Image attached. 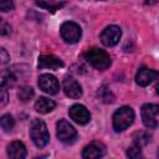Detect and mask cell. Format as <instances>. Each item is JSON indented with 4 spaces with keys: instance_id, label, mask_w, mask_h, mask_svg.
<instances>
[{
    "instance_id": "7a4b0ae2",
    "label": "cell",
    "mask_w": 159,
    "mask_h": 159,
    "mask_svg": "<svg viewBox=\"0 0 159 159\" xmlns=\"http://www.w3.org/2000/svg\"><path fill=\"white\" fill-rule=\"evenodd\" d=\"M30 137L34 142V144L37 148H43L48 140H50V134L47 130V127L45 124L43 120L35 118L31 122V127H30Z\"/></svg>"
},
{
    "instance_id": "8992f818",
    "label": "cell",
    "mask_w": 159,
    "mask_h": 159,
    "mask_svg": "<svg viewBox=\"0 0 159 159\" xmlns=\"http://www.w3.org/2000/svg\"><path fill=\"white\" fill-rule=\"evenodd\" d=\"M140 114H142V120L147 128L154 129L158 127V120H157V116L159 114V106L158 104H154V103L144 104L142 107Z\"/></svg>"
},
{
    "instance_id": "7c38bea8",
    "label": "cell",
    "mask_w": 159,
    "mask_h": 159,
    "mask_svg": "<svg viewBox=\"0 0 159 159\" xmlns=\"http://www.w3.org/2000/svg\"><path fill=\"white\" fill-rule=\"evenodd\" d=\"M62 87H63L65 94L67 97H70V98L76 99V98H80L82 96V88H81L80 83L72 77H66L63 80Z\"/></svg>"
},
{
    "instance_id": "ffe728a7",
    "label": "cell",
    "mask_w": 159,
    "mask_h": 159,
    "mask_svg": "<svg viewBox=\"0 0 159 159\" xmlns=\"http://www.w3.org/2000/svg\"><path fill=\"white\" fill-rule=\"evenodd\" d=\"M133 139H134L133 143H135V144L142 147V145H145V144H148L150 142V135L147 132H137L134 134Z\"/></svg>"
},
{
    "instance_id": "7402d4cb",
    "label": "cell",
    "mask_w": 159,
    "mask_h": 159,
    "mask_svg": "<svg viewBox=\"0 0 159 159\" xmlns=\"http://www.w3.org/2000/svg\"><path fill=\"white\" fill-rule=\"evenodd\" d=\"M0 99H1V106H5L7 103L9 99V94H7V87L1 84V89H0Z\"/></svg>"
},
{
    "instance_id": "30bf717a",
    "label": "cell",
    "mask_w": 159,
    "mask_h": 159,
    "mask_svg": "<svg viewBox=\"0 0 159 159\" xmlns=\"http://www.w3.org/2000/svg\"><path fill=\"white\" fill-rule=\"evenodd\" d=\"M68 114L71 119H73L78 124H87L91 119V114L88 109L82 104H73L68 109Z\"/></svg>"
},
{
    "instance_id": "9c48e42d",
    "label": "cell",
    "mask_w": 159,
    "mask_h": 159,
    "mask_svg": "<svg viewBox=\"0 0 159 159\" xmlns=\"http://www.w3.org/2000/svg\"><path fill=\"white\" fill-rule=\"evenodd\" d=\"M158 78H159V71L147 68V67L139 68L137 71V75H135V82L142 87H145V86L150 84L153 81H155Z\"/></svg>"
},
{
    "instance_id": "6da1fadb",
    "label": "cell",
    "mask_w": 159,
    "mask_h": 159,
    "mask_svg": "<svg viewBox=\"0 0 159 159\" xmlns=\"http://www.w3.org/2000/svg\"><path fill=\"white\" fill-rule=\"evenodd\" d=\"M84 57L91 66H93L96 70H99V71L107 70L112 63L111 56L104 50L98 47H92L87 50V52L84 53Z\"/></svg>"
},
{
    "instance_id": "cb8c5ba5",
    "label": "cell",
    "mask_w": 159,
    "mask_h": 159,
    "mask_svg": "<svg viewBox=\"0 0 159 159\" xmlns=\"http://www.w3.org/2000/svg\"><path fill=\"white\" fill-rule=\"evenodd\" d=\"M14 9V4L11 1H2L0 2V10L1 11H9Z\"/></svg>"
},
{
    "instance_id": "ba28073f",
    "label": "cell",
    "mask_w": 159,
    "mask_h": 159,
    "mask_svg": "<svg viewBox=\"0 0 159 159\" xmlns=\"http://www.w3.org/2000/svg\"><path fill=\"white\" fill-rule=\"evenodd\" d=\"M39 86L47 94H56L60 91L58 80L50 73H43L39 77Z\"/></svg>"
},
{
    "instance_id": "5bb4252c",
    "label": "cell",
    "mask_w": 159,
    "mask_h": 159,
    "mask_svg": "<svg viewBox=\"0 0 159 159\" xmlns=\"http://www.w3.org/2000/svg\"><path fill=\"white\" fill-rule=\"evenodd\" d=\"M62 66H63V62L53 55H42V56L39 57V67L40 68L57 70Z\"/></svg>"
},
{
    "instance_id": "52a82bcc",
    "label": "cell",
    "mask_w": 159,
    "mask_h": 159,
    "mask_svg": "<svg viewBox=\"0 0 159 159\" xmlns=\"http://www.w3.org/2000/svg\"><path fill=\"white\" fill-rule=\"evenodd\" d=\"M120 36H122V31L118 26L116 25H109L107 26L102 34H101V41L104 46L107 47H112V46H116L119 40H120Z\"/></svg>"
},
{
    "instance_id": "9a60e30c",
    "label": "cell",
    "mask_w": 159,
    "mask_h": 159,
    "mask_svg": "<svg viewBox=\"0 0 159 159\" xmlns=\"http://www.w3.org/2000/svg\"><path fill=\"white\" fill-rule=\"evenodd\" d=\"M55 107H56V102L50 98H46V97H40L35 103V109L42 114L50 113L51 111L55 109Z\"/></svg>"
},
{
    "instance_id": "484cf974",
    "label": "cell",
    "mask_w": 159,
    "mask_h": 159,
    "mask_svg": "<svg viewBox=\"0 0 159 159\" xmlns=\"http://www.w3.org/2000/svg\"><path fill=\"white\" fill-rule=\"evenodd\" d=\"M155 92H157V94H159V83L155 86Z\"/></svg>"
},
{
    "instance_id": "4fadbf2b",
    "label": "cell",
    "mask_w": 159,
    "mask_h": 159,
    "mask_svg": "<svg viewBox=\"0 0 159 159\" xmlns=\"http://www.w3.org/2000/svg\"><path fill=\"white\" fill-rule=\"evenodd\" d=\"M26 154H27L26 147L20 140H15V142L10 143L9 147H7L9 159H25Z\"/></svg>"
},
{
    "instance_id": "4316f807",
    "label": "cell",
    "mask_w": 159,
    "mask_h": 159,
    "mask_svg": "<svg viewBox=\"0 0 159 159\" xmlns=\"http://www.w3.org/2000/svg\"><path fill=\"white\" fill-rule=\"evenodd\" d=\"M157 157H158V159H159V149H158V152H157Z\"/></svg>"
},
{
    "instance_id": "5b68a950",
    "label": "cell",
    "mask_w": 159,
    "mask_h": 159,
    "mask_svg": "<svg viewBox=\"0 0 159 159\" xmlns=\"http://www.w3.org/2000/svg\"><path fill=\"white\" fill-rule=\"evenodd\" d=\"M56 132H57V138L62 143L71 144V143H73L77 139V132H76V129L66 119H60L57 122Z\"/></svg>"
},
{
    "instance_id": "ac0fdd59",
    "label": "cell",
    "mask_w": 159,
    "mask_h": 159,
    "mask_svg": "<svg viewBox=\"0 0 159 159\" xmlns=\"http://www.w3.org/2000/svg\"><path fill=\"white\" fill-rule=\"evenodd\" d=\"M37 6L40 7H43L48 11H55V10H58L60 7H62L65 5V2H58V1H37L36 2Z\"/></svg>"
},
{
    "instance_id": "44dd1931",
    "label": "cell",
    "mask_w": 159,
    "mask_h": 159,
    "mask_svg": "<svg viewBox=\"0 0 159 159\" xmlns=\"http://www.w3.org/2000/svg\"><path fill=\"white\" fill-rule=\"evenodd\" d=\"M17 96H19L20 101H22V102H27V101H30V99L34 97V89H32L31 87H29V86H25V87L20 88Z\"/></svg>"
},
{
    "instance_id": "2e32d148",
    "label": "cell",
    "mask_w": 159,
    "mask_h": 159,
    "mask_svg": "<svg viewBox=\"0 0 159 159\" xmlns=\"http://www.w3.org/2000/svg\"><path fill=\"white\" fill-rule=\"evenodd\" d=\"M127 157L129 159H143V152L140 145L133 143L128 149H127Z\"/></svg>"
},
{
    "instance_id": "d4e9b609",
    "label": "cell",
    "mask_w": 159,
    "mask_h": 159,
    "mask_svg": "<svg viewBox=\"0 0 159 159\" xmlns=\"http://www.w3.org/2000/svg\"><path fill=\"white\" fill-rule=\"evenodd\" d=\"M0 60H1V63L2 65H5V63H7V61L10 60V57H9V55H7V52H6V50L5 48H0Z\"/></svg>"
},
{
    "instance_id": "3957f363",
    "label": "cell",
    "mask_w": 159,
    "mask_h": 159,
    "mask_svg": "<svg viewBox=\"0 0 159 159\" xmlns=\"http://www.w3.org/2000/svg\"><path fill=\"white\" fill-rule=\"evenodd\" d=\"M134 111L133 108L124 106L117 109L113 114V128L116 132H123L125 130L134 120Z\"/></svg>"
},
{
    "instance_id": "e0dca14e",
    "label": "cell",
    "mask_w": 159,
    "mask_h": 159,
    "mask_svg": "<svg viewBox=\"0 0 159 159\" xmlns=\"http://www.w3.org/2000/svg\"><path fill=\"white\" fill-rule=\"evenodd\" d=\"M0 125L4 129V132H10L15 125V119L11 114H4L0 119Z\"/></svg>"
},
{
    "instance_id": "277c9868",
    "label": "cell",
    "mask_w": 159,
    "mask_h": 159,
    "mask_svg": "<svg viewBox=\"0 0 159 159\" xmlns=\"http://www.w3.org/2000/svg\"><path fill=\"white\" fill-rule=\"evenodd\" d=\"M60 34L61 37L65 42L67 43H76L80 41L82 36V30L80 25H77L73 21H66L61 25L60 27Z\"/></svg>"
},
{
    "instance_id": "603a6c76",
    "label": "cell",
    "mask_w": 159,
    "mask_h": 159,
    "mask_svg": "<svg viewBox=\"0 0 159 159\" xmlns=\"http://www.w3.org/2000/svg\"><path fill=\"white\" fill-rule=\"evenodd\" d=\"M10 25H7L2 19H1V25H0V34L2 35V36H6V35H9L10 34Z\"/></svg>"
},
{
    "instance_id": "d6986e66",
    "label": "cell",
    "mask_w": 159,
    "mask_h": 159,
    "mask_svg": "<svg viewBox=\"0 0 159 159\" xmlns=\"http://www.w3.org/2000/svg\"><path fill=\"white\" fill-rule=\"evenodd\" d=\"M98 97H99V99H101L102 102H104V103H111V102H113V94H112L111 89H109L107 86H103V87H101V88L98 89Z\"/></svg>"
},
{
    "instance_id": "8fae6325",
    "label": "cell",
    "mask_w": 159,
    "mask_h": 159,
    "mask_svg": "<svg viewBox=\"0 0 159 159\" xmlns=\"http://www.w3.org/2000/svg\"><path fill=\"white\" fill-rule=\"evenodd\" d=\"M106 154V147L99 142H92L82 150V159H101Z\"/></svg>"
}]
</instances>
